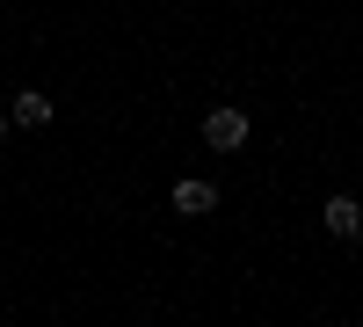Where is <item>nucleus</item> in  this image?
Listing matches in <instances>:
<instances>
[{
    "label": "nucleus",
    "instance_id": "5",
    "mask_svg": "<svg viewBox=\"0 0 363 327\" xmlns=\"http://www.w3.org/2000/svg\"><path fill=\"white\" fill-rule=\"evenodd\" d=\"M0 138H8V109H0Z\"/></svg>",
    "mask_w": 363,
    "mask_h": 327
},
{
    "label": "nucleus",
    "instance_id": "4",
    "mask_svg": "<svg viewBox=\"0 0 363 327\" xmlns=\"http://www.w3.org/2000/svg\"><path fill=\"white\" fill-rule=\"evenodd\" d=\"M327 233H335V240H356V233H363V204L356 196H327Z\"/></svg>",
    "mask_w": 363,
    "mask_h": 327
},
{
    "label": "nucleus",
    "instance_id": "1",
    "mask_svg": "<svg viewBox=\"0 0 363 327\" xmlns=\"http://www.w3.org/2000/svg\"><path fill=\"white\" fill-rule=\"evenodd\" d=\"M203 145H211V153H240V145H247V109H240V102L203 109Z\"/></svg>",
    "mask_w": 363,
    "mask_h": 327
},
{
    "label": "nucleus",
    "instance_id": "2",
    "mask_svg": "<svg viewBox=\"0 0 363 327\" xmlns=\"http://www.w3.org/2000/svg\"><path fill=\"white\" fill-rule=\"evenodd\" d=\"M8 124H22V131H44V124H51V102H44V87H22V95L8 102Z\"/></svg>",
    "mask_w": 363,
    "mask_h": 327
},
{
    "label": "nucleus",
    "instance_id": "3",
    "mask_svg": "<svg viewBox=\"0 0 363 327\" xmlns=\"http://www.w3.org/2000/svg\"><path fill=\"white\" fill-rule=\"evenodd\" d=\"M174 211H182V218H211V211H218V189L189 174V182H174Z\"/></svg>",
    "mask_w": 363,
    "mask_h": 327
}]
</instances>
